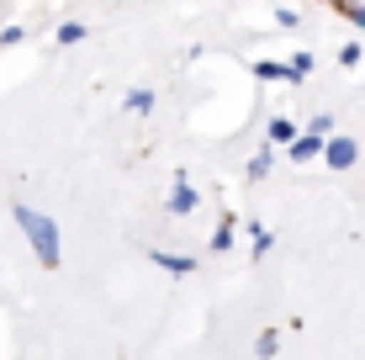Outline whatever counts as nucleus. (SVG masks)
<instances>
[{"mask_svg":"<svg viewBox=\"0 0 365 360\" xmlns=\"http://www.w3.org/2000/svg\"><path fill=\"white\" fill-rule=\"evenodd\" d=\"M11 212H16V228L27 233L32 254L43 259L48 270H53V265H58V254H64V250H58V228H53V217H43V212H37V207H27V202H16Z\"/></svg>","mask_w":365,"mask_h":360,"instance_id":"nucleus-1","label":"nucleus"},{"mask_svg":"<svg viewBox=\"0 0 365 360\" xmlns=\"http://www.w3.org/2000/svg\"><path fill=\"white\" fill-rule=\"evenodd\" d=\"M355 154H360L355 138H329V143H323V159H329L334 170H349V165H355Z\"/></svg>","mask_w":365,"mask_h":360,"instance_id":"nucleus-2","label":"nucleus"},{"mask_svg":"<svg viewBox=\"0 0 365 360\" xmlns=\"http://www.w3.org/2000/svg\"><path fill=\"white\" fill-rule=\"evenodd\" d=\"M170 212H196V191L185 175H175V196H170Z\"/></svg>","mask_w":365,"mask_h":360,"instance_id":"nucleus-3","label":"nucleus"},{"mask_svg":"<svg viewBox=\"0 0 365 360\" xmlns=\"http://www.w3.org/2000/svg\"><path fill=\"white\" fill-rule=\"evenodd\" d=\"M154 265H159V270H175V276H191V270H196V259H185V254H165V250H154Z\"/></svg>","mask_w":365,"mask_h":360,"instance_id":"nucleus-4","label":"nucleus"},{"mask_svg":"<svg viewBox=\"0 0 365 360\" xmlns=\"http://www.w3.org/2000/svg\"><path fill=\"white\" fill-rule=\"evenodd\" d=\"M286 148H292V159H297V165H302V159H318V154H323V143H318V138H302V133H297V138L286 143Z\"/></svg>","mask_w":365,"mask_h":360,"instance_id":"nucleus-5","label":"nucleus"},{"mask_svg":"<svg viewBox=\"0 0 365 360\" xmlns=\"http://www.w3.org/2000/svg\"><path fill=\"white\" fill-rule=\"evenodd\" d=\"M334 11L349 21V27H360V32H365V6H360V0H344V6H334Z\"/></svg>","mask_w":365,"mask_h":360,"instance_id":"nucleus-6","label":"nucleus"},{"mask_svg":"<svg viewBox=\"0 0 365 360\" xmlns=\"http://www.w3.org/2000/svg\"><path fill=\"white\" fill-rule=\"evenodd\" d=\"M270 138H275V143H292V138H297V122H292V117H275V122H270Z\"/></svg>","mask_w":365,"mask_h":360,"instance_id":"nucleus-7","label":"nucleus"},{"mask_svg":"<svg viewBox=\"0 0 365 360\" xmlns=\"http://www.w3.org/2000/svg\"><path fill=\"white\" fill-rule=\"evenodd\" d=\"M128 111H138V117L154 111V91H128Z\"/></svg>","mask_w":365,"mask_h":360,"instance_id":"nucleus-8","label":"nucleus"},{"mask_svg":"<svg viewBox=\"0 0 365 360\" xmlns=\"http://www.w3.org/2000/svg\"><path fill=\"white\" fill-rule=\"evenodd\" d=\"M255 74H259V80H292V69H286V64H270V58H265Z\"/></svg>","mask_w":365,"mask_h":360,"instance_id":"nucleus-9","label":"nucleus"},{"mask_svg":"<svg viewBox=\"0 0 365 360\" xmlns=\"http://www.w3.org/2000/svg\"><path fill=\"white\" fill-rule=\"evenodd\" d=\"M80 37H85V27H80V21H64V27H58V43H64V48H74Z\"/></svg>","mask_w":365,"mask_h":360,"instance_id":"nucleus-10","label":"nucleus"},{"mask_svg":"<svg viewBox=\"0 0 365 360\" xmlns=\"http://www.w3.org/2000/svg\"><path fill=\"white\" fill-rule=\"evenodd\" d=\"M270 175V154H255L249 159V180H265Z\"/></svg>","mask_w":365,"mask_h":360,"instance_id":"nucleus-11","label":"nucleus"},{"mask_svg":"<svg viewBox=\"0 0 365 360\" xmlns=\"http://www.w3.org/2000/svg\"><path fill=\"white\" fill-rule=\"evenodd\" d=\"M286 69H292V80H302V74H312V58H307V53H297Z\"/></svg>","mask_w":365,"mask_h":360,"instance_id":"nucleus-12","label":"nucleus"},{"mask_svg":"<svg viewBox=\"0 0 365 360\" xmlns=\"http://www.w3.org/2000/svg\"><path fill=\"white\" fill-rule=\"evenodd\" d=\"M275 350H281V339H275V334H259V360H270Z\"/></svg>","mask_w":365,"mask_h":360,"instance_id":"nucleus-13","label":"nucleus"}]
</instances>
